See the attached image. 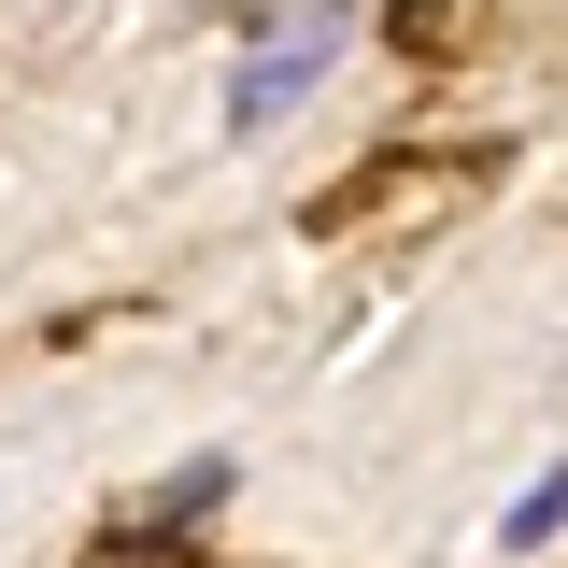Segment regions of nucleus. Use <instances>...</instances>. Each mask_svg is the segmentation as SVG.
<instances>
[{"mask_svg": "<svg viewBox=\"0 0 568 568\" xmlns=\"http://www.w3.org/2000/svg\"><path fill=\"white\" fill-rule=\"evenodd\" d=\"M342 43H355V0H284L271 29L242 43V71H227V129H242V142L284 129V114L327 85V58H342Z\"/></svg>", "mask_w": 568, "mask_h": 568, "instance_id": "obj_1", "label": "nucleus"}, {"mask_svg": "<svg viewBox=\"0 0 568 568\" xmlns=\"http://www.w3.org/2000/svg\"><path fill=\"white\" fill-rule=\"evenodd\" d=\"M497 0H384V43L413 71H440V58H469V29H484Z\"/></svg>", "mask_w": 568, "mask_h": 568, "instance_id": "obj_2", "label": "nucleus"}, {"mask_svg": "<svg viewBox=\"0 0 568 568\" xmlns=\"http://www.w3.org/2000/svg\"><path fill=\"white\" fill-rule=\"evenodd\" d=\"M568 526V469H540V484L511 497V526H497V540H511V555H540V540H555Z\"/></svg>", "mask_w": 568, "mask_h": 568, "instance_id": "obj_3", "label": "nucleus"}]
</instances>
